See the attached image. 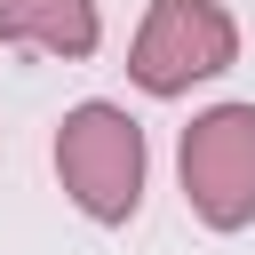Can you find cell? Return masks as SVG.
Instances as JSON below:
<instances>
[{"label":"cell","instance_id":"cell-1","mask_svg":"<svg viewBox=\"0 0 255 255\" xmlns=\"http://www.w3.org/2000/svg\"><path fill=\"white\" fill-rule=\"evenodd\" d=\"M143 128L120 112V104H72L56 120V175L72 191V207L88 223H128L143 207Z\"/></svg>","mask_w":255,"mask_h":255},{"label":"cell","instance_id":"cell-2","mask_svg":"<svg viewBox=\"0 0 255 255\" xmlns=\"http://www.w3.org/2000/svg\"><path fill=\"white\" fill-rule=\"evenodd\" d=\"M239 64V24L223 0H151L128 48V80L143 96H191L199 80Z\"/></svg>","mask_w":255,"mask_h":255},{"label":"cell","instance_id":"cell-3","mask_svg":"<svg viewBox=\"0 0 255 255\" xmlns=\"http://www.w3.org/2000/svg\"><path fill=\"white\" fill-rule=\"evenodd\" d=\"M175 167H183V199L207 231H247L255 223V104H207L183 128Z\"/></svg>","mask_w":255,"mask_h":255},{"label":"cell","instance_id":"cell-4","mask_svg":"<svg viewBox=\"0 0 255 255\" xmlns=\"http://www.w3.org/2000/svg\"><path fill=\"white\" fill-rule=\"evenodd\" d=\"M0 40L80 64L104 48V16H96V0H0Z\"/></svg>","mask_w":255,"mask_h":255}]
</instances>
